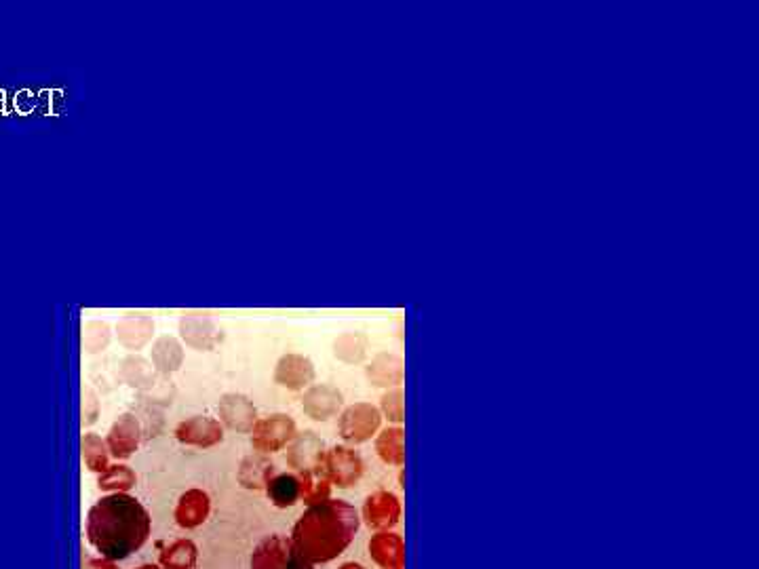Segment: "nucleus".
<instances>
[{
	"label": "nucleus",
	"mask_w": 759,
	"mask_h": 569,
	"mask_svg": "<svg viewBox=\"0 0 759 569\" xmlns=\"http://www.w3.org/2000/svg\"><path fill=\"white\" fill-rule=\"evenodd\" d=\"M152 519L148 510L129 494H110L97 500L87 515L89 544L108 561L138 553L148 542Z\"/></svg>",
	"instance_id": "1"
},
{
	"label": "nucleus",
	"mask_w": 759,
	"mask_h": 569,
	"mask_svg": "<svg viewBox=\"0 0 759 569\" xmlns=\"http://www.w3.org/2000/svg\"><path fill=\"white\" fill-rule=\"evenodd\" d=\"M361 517L353 504L329 498L313 504L291 529L289 542L308 563L319 565L338 559L355 542Z\"/></svg>",
	"instance_id": "2"
},
{
	"label": "nucleus",
	"mask_w": 759,
	"mask_h": 569,
	"mask_svg": "<svg viewBox=\"0 0 759 569\" xmlns=\"http://www.w3.org/2000/svg\"><path fill=\"white\" fill-rule=\"evenodd\" d=\"M363 470H365L363 458L353 447L334 445L325 449V456L321 460L317 475L325 477L329 483L340 489H348L361 481Z\"/></svg>",
	"instance_id": "3"
},
{
	"label": "nucleus",
	"mask_w": 759,
	"mask_h": 569,
	"mask_svg": "<svg viewBox=\"0 0 759 569\" xmlns=\"http://www.w3.org/2000/svg\"><path fill=\"white\" fill-rule=\"evenodd\" d=\"M382 426L380 409L372 403H355L342 411L338 422L340 437L350 445H361L372 439Z\"/></svg>",
	"instance_id": "4"
},
{
	"label": "nucleus",
	"mask_w": 759,
	"mask_h": 569,
	"mask_svg": "<svg viewBox=\"0 0 759 569\" xmlns=\"http://www.w3.org/2000/svg\"><path fill=\"white\" fill-rule=\"evenodd\" d=\"M296 433L298 428L294 418H289L287 414H272L266 418H258L256 426L251 430V445L258 454H277V451L291 443Z\"/></svg>",
	"instance_id": "5"
},
{
	"label": "nucleus",
	"mask_w": 759,
	"mask_h": 569,
	"mask_svg": "<svg viewBox=\"0 0 759 569\" xmlns=\"http://www.w3.org/2000/svg\"><path fill=\"white\" fill-rule=\"evenodd\" d=\"M401 513H403L401 500L393 492L380 489V492L367 496L361 510V517L365 525L369 529H374V532H391V529L399 523Z\"/></svg>",
	"instance_id": "6"
},
{
	"label": "nucleus",
	"mask_w": 759,
	"mask_h": 569,
	"mask_svg": "<svg viewBox=\"0 0 759 569\" xmlns=\"http://www.w3.org/2000/svg\"><path fill=\"white\" fill-rule=\"evenodd\" d=\"M323 456L325 443L313 430L296 433V437L287 445V464L294 468L296 473H317Z\"/></svg>",
	"instance_id": "7"
},
{
	"label": "nucleus",
	"mask_w": 759,
	"mask_h": 569,
	"mask_svg": "<svg viewBox=\"0 0 759 569\" xmlns=\"http://www.w3.org/2000/svg\"><path fill=\"white\" fill-rule=\"evenodd\" d=\"M344 405V397L338 388L332 384H313L306 388L302 409L304 414L315 422H327L332 420Z\"/></svg>",
	"instance_id": "8"
},
{
	"label": "nucleus",
	"mask_w": 759,
	"mask_h": 569,
	"mask_svg": "<svg viewBox=\"0 0 759 569\" xmlns=\"http://www.w3.org/2000/svg\"><path fill=\"white\" fill-rule=\"evenodd\" d=\"M175 439L190 447H213L224 441V428L218 420L209 416H192L175 428Z\"/></svg>",
	"instance_id": "9"
},
{
	"label": "nucleus",
	"mask_w": 759,
	"mask_h": 569,
	"mask_svg": "<svg viewBox=\"0 0 759 569\" xmlns=\"http://www.w3.org/2000/svg\"><path fill=\"white\" fill-rule=\"evenodd\" d=\"M142 441V426L140 420L133 414H123L116 418L112 428L108 430V451L116 460H127L138 451Z\"/></svg>",
	"instance_id": "10"
},
{
	"label": "nucleus",
	"mask_w": 759,
	"mask_h": 569,
	"mask_svg": "<svg viewBox=\"0 0 759 569\" xmlns=\"http://www.w3.org/2000/svg\"><path fill=\"white\" fill-rule=\"evenodd\" d=\"M315 378H317V371H315L313 361L304 355H294V352L281 357L275 367V382L294 392L310 388Z\"/></svg>",
	"instance_id": "11"
},
{
	"label": "nucleus",
	"mask_w": 759,
	"mask_h": 569,
	"mask_svg": "<svg viewBox=\"0 0 759 569\" xmlns=\"http://www.w3.org/2000/svg\"><path fill=\"white\" fill-rule=\"evenodd\" d=\"M218 411L222 424L230 430H237V433H251L253 426L258 422L256 407H253V403L245 395H239V392L224 395L218 405Z\"/></svg>",
	"instance_id": "12"
},
{
	"label": "nucleus",
	"mask_w": 759,
	"mask_h": 569,
	"mask_svg": "<svg viewBox=\"0 0 759 569\" xmlns=\"http://www.w3.org/2000/svg\"><path fill=\"white\" fill-rule=\"evenodd\" d=\"M294 557V546L281 534L266 536L251 553V569H285Z\"/></svg>",
	"instance_id": "13"
},
{
	"label": "nucleus",
	"mask_w": 759,
	"mask_h": 569,
	"mask_svg": "<svg viewBox=\"0 0 759 569\" xmlns=\"http://www.w3.org/2000/svg\"><path fill=\"white\" fill-rule=\"evenodd\" d=\"M369 555L380 569H405V540L397 532H376L369 540Z\"/></svg>",
	"instance_id": "14"
},
{
	"label": "nucleus",
	"mask_w": 759,
	"mask_h": 569,
	"mask_svg": "<svg viewBox=\"0 0 759 569\" xmlns=\"http://www.w3.org/2000/svg\"><path fill=\"white\" fill-rule=\"evenodd\" d=\"M211 513V500L203 489H188L180 496L178 506L173 510V519L182 529L201 527Z\"/></svg>",
	"instance_id": "15"
},
{
	"label": "nucleus",
	"mask_w": 759,
	"mask_h": 569,
	"mask_svg": "<svg viewBox=\"0 0 759 569\" xmlns=\"http://www.w3.org/2000/svg\"><path fill=\"white\" fill-rule=\"evenodd\" d=\"M180 331L186 344L199 350H211L222 338L218 327L213 325L207 315H201V312H188V315H184L180 321Z\"/></svg>",
	"instance_id": "16"
},
{
	"label": "nucleus",
	"mask_w": 759,
	"mask_h": 569,
	"mask_svg": "<svg viewBox=\"0 0 759 569\" xmlns=\"http://www.w3.org/2000/svg\"><path fill=\"white\" fill-rule=\"evenodd\" d=\"M367 380L380 388H399L405 382V363L397 355H378L372 365L365 369Z\"/></svg>",
	"instance_id": "17"
},
{
	"label": "nucleus",
	"mask_w": 759,
	"mask_h": 569,
	"mask_svg": "<svg viewBox=\"0 0 759 569\" xmlns=\"http://www.w3.org/2000/svg\"><path fill=\"white\" fill-rule=\"evenodd\" d=\"M275 477V464L264 454H251L243 458L239 466V485L245 489H253V492H260V489H266L268 481Z\"/></svg>",
	"instance_id": "18"
},
{
	"label": "nucleus",
	"mask_w": 759,
	"mask_h": 569,
	"mask_svg": "<svg viewBox=\"0 0 759 569\" xmlns=\"http://www.w3.org/2000/svg\"><path fill=\"white\" fill-rule=\"evenodd\" d=\"M119 342L129 350H140L152 340L154 323L146 315H125L119 325Z\"/></svg>",
	"instance_id": "19"
},
{
	"label": "nucleus",
	"mask_w": 759,
	"mask_h": 569,
	"mask_svg": "<svg viewBox=\"0 0 759 569\" xmlns=\"http://www.w3.org/2000/svg\"><path fill=\"white\" fill-rule=\"evenodd\" d=\"M376 451L384 464L403 466L405 464V428L388 426L376 439Z\"/></svg>",
	"instance_id": "20"
},
{
	"label": "nucleus",
	"mask_w": 759,
	"mask_h": 569,
	"mask_svg": "<svg viewBox=\"0 0 759 569\" xmlns=\"http://www.w3.org/2000/svg\"><path fill=\"white\" fill-rule=\"evenodd\" d=\"M266 496L277 508H291L300 502V479L298 475L283 473L275 475L266 485Z\"/></svg>",
	"instance_id": "21"
},
{
	"label": "nucleus",
	"mask_w": 759,
	"mask_h": 569,
	"mask_svg": "<svg viewBox=\"0 0 759 569\" xmlns=\"http://www.w3.org/2000/svg\"><path fill=\"white\" fill-rule=\"evenodd\" d=\"M197 559H199L197 544H194L192 540L182 538L165 548L159 557V563H161V569H192L194 565H197Z\"/></svg>",
	"instance_id": "22"
},
{
	"label": "nucleus",
	"mask_w": 759,
	"mask_h": 569,
	"mask_svg": "<svg viewBox=\"0 0 759 569\" xmlns=\"http://www.w3.org/2000/svg\"><path fill=\"white\" fill-rule=\"evenodd\" d=\"M184 361V350L178 340L173 338H159L157 344L152 346V363L157 367L161 374H173L182 367Z\"/></svg>",
	"instance_id": "23"
},
{
	"label": "nucleus",
	"mask_w": 759,
	"mask_h": 569,
	"mask_svg": "<svg viewBox=\"0 0 759 569\" xmlns=\"http://www.w3.org/2000/svg\"><path fill=\"white\" fill-rule=\"evenodd\" d=\"M135 481H138V477H135V473L129 466L114 464V466H108L104 473L97 477V487H100L102 492L127 494L131 487H135Z\"/></svg>",
	"instance_id": "24"
},
{
	"label": "nucleus",
	"mask_w": 759,
	"mask_h": 569,
	"mask_svg": "<svg viewBox=\"0 0 759 569\" xmlns=\"http://www.w3.org/2000/svg\"><path fill=\"white\" fill-rule=\"evenodd\" d=\"M298 479H300V500H304V504L313 506L332 498L334 485L325 477L317 473H298Z\"/></svg>",
	"instance_id": "25"
},
{
	"label": "nucleus",
	"mask_w": 759,
	"mask_h": 569,
	"mask_svg": "<svg viewBox=\"0 0 759 569\" xmlns=\"http://www.w3.org/2000/svg\"><path fill=\"white\" fill-rule=\"evenodd\" d=\"M108 458H110V451H108L106 441H102V437H97L95 433L83 435V460L91 473L102 475L108 468Z\"/></svg>",
	"instance_id": "26"
},
{
	"label": "nucleus",
	"mask_w": 759,
	"mask_h": 569,
	"mask_svg": "<svg viewBox=\"0 0 759 569\" xmlns=\"http://www.w3.org/2000/svg\"><path fill=\"white\" fill-rule=\"evenodd\" d=\"M334 355L344 363H363L367 357V338L361 333H344L334 344Z\"/></svg>",
	"instance_id": "27"
},
{
	"label": "nucleus",
	"mask_w": 759,
	"mask_h": 569,
	"mask_svg": "<svg viewBox=\"0 0 759 569\" xmlns=\"http://www.w3.org/2000/svg\"><path fill=\"white\" fill-rule=\"evenodd\" d=\"M123 376L133 388H148L154 384V371L150 363L140 357H129L123 363Z\"/></svg>",
	"instance_id": "28"
},
{
	"label": "nucleus",
	"mask_w": 759,
	"mask_h": 569,
	"mask_svg": "<svg viewBox=\"0 0 759 569\" xmlns=\"http://www.w3.org/2000/svg\"><path fill=\"white\" fill-rule=\"evenodd\" d=\"M380 414L388 422H395V424L405 422V392L401 386L384 392L380 399Z\"/></svg>",
	"instance_id": "29"
},
{
	"label": "nucleus",
	"mask_w": 759,
	"mask_h": 569,
	"mask_svg": "<svg viewBox=\"0 0 759 569\" xmlns=\"http://www.w3.org/2000/svg\"><path fill=\"white\" fill-rule=\"evenodd\" d=\"M110 342V329L106 323H89L83 331V346L87 352H100Z\"/></svg>",
	"instance_id": "30"
},
{
	"label": "nucleus",
	"mask_w": 759,
	"mask_h": 569,
	"mask_svg": "<svg viewBox=\"0 0 759 569\" xmlns=\"http://www.w3.org/2000/svg\"><path fill=\"white\" fill-rule=\"evenodd\" d=\"M97 420V399L87 388L83 390V424H93Z\"/></svg>",
	"instance_id": "31"
},
{
	"label": "nucleus",
	"mask_w": 759,
	"mask_h": 569,
	"mask_svg": "<svg viewBox=\"0 0 759 569\" xmlns=\"http://www.w3.org/2000/svg\"><path fill=\"white\" fill-rule=\"evenodd\" d=\"M83 569H119V565L102 557V559H87Z\"/></svg>",
	"instance_id": "32"
},
{
	"label": "nucleus",
	"mask_w": 759,
	"mask_h": 569,
	"mask_svg": "<svg viewBox=\"0 0 759 569\" xmlns=\"http://www.w3.org/2000/svg\"><path fill=\"white\" fill-rule=\"evenodd\" d=\"M285 569H315V565H313V563H308V561H304V559L294 551V557H291V561H289V565H287Z\"/></svg>",
	"instance_id": "33"
},
{
	"label": "nucleus",
	"mask_w": 759,
	"mask_h": 569,
	"mask_svg": "<svg viewBox=\"0 0 759 569\" xmlns=\"http://www.w3.org/2000/svg\"><path fill=\"white\" fill-rule=\"evenodd\" d=\"M338 569H365L361 563H355V561H350V563H344V565H340Z\"/></svg>",
	"instance_id": "34"
},
{
	"label": "nucleus",
	"mask_w": 759,
	"mask_h": 569,
	"mask_svg": "<svg viewBox=\"0 0 759 569\" xmlns=\"http://www.w3.org/2000/svg\"><path fill=\"white\" fill-rule=\"evenodd\" d=\"M138 569H161V567L154 565V563H146V565H140Z\"/></svg>",
	"instance_id": "35"
}]
</instances>
